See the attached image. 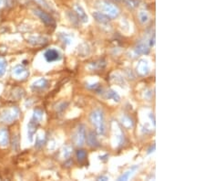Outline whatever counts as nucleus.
Segmentation results:
<instances>
[{
  "label": "nucleus",
  "instance_id": "nucleus-1",
  "mask_svg": "<svg viewBox=\"0 0 205 181\" xmlns=\"http://www.w3.org/2000/svg\"><path fill=\"white\" fill-rule=\"evenodd\" d=\"M89 120L91 124L94 125L98 135H105V122H104L103 112L99 109L94 110L89 116Z\"/></svg>",
  "mask_w": 205,
  "mask_h": 181
},
{
  "label": "nucleus",
  "instance_id": "nucleus-2",
  "mask_svg": "<svg viewBox=\"0 0 205 181\" xmlns=\"http://www.w3.org/2000/svg\"><path fill=\"white\" fill-rule=\"evenodd\" d=\"M85 140H86V130H85V126L83 125H80L78 126L77 131L74 134L73 141H74V143H75L76 145L81 146V145H83Z\"/></svg>",
  "mask_w": 205,
  "mask_h": 181
},
{
  "label": "nucleus",
  "instance_id": "nucleus-3",
  "mask_svg": "<svg viewBox=\"0 0 205 181\" xmlns=\"http://www.w3.org/2000/svg\"><path fill=\"white\" fill-rule=\"evenodd\" d=\"M102 9H103L110 17H115L119 15V9L117 7H115L114 5H111V4H109L107 2H102L101 3V6Z\"/></svg>",
  "mask_w": 205,
  "mask_h": 181
},
{
  "label": "nucleus",
  "instance_id": "nucleus-4",
  "mask_svg": "<svg viewBox=\"0 0 205 181\" xmlns=\"http://www.w3.org/2000/svg\"><path fill=\"white\" fill-rule=\"evenodd\" d=\"M44 57L46 59V60L48 62H56V60H58L61 59V56L59 54V52L56 49H48L45 53H44Z\"/></svg>",
  "mask_w": 205,
  "mask_h": 181
},
{
  "label": "nucleus",
  "instance_id": "nucleus-5",
  "mask_svg": "<svg viewBox=\"0 0 205 181\" xmlns=\"http://www.w3.org/2000/svg\"><path fill=\"white\" fill-rule=\"evenodd\" d=\"M35 14H37L40 19L46 24V25H48V26H55V22H54V19L48 15L47 14L46 12L42 11V10H39V9H36L35 10Z\"/></svg>",
  "mask_w": 205,
  "mask_h": 181
},
{
  "label": "nucleus",
  "instance_id": "nucleus-6",
  "mask_svg": "<svg viewBox=\"0 0 205 181\" xmlns=\"http://www.w3.org/2000/svg\"><path fill=\"white\" fill-rule=\"evenodd\" d=\"M149 71H150V68H149L148 62L145 59H141L138 66H137V71H138V73L142 76H145L149 73Z\"/></svg>",
  "mask_w": 205,
  "mask_h": 181
},
{
  "label": "nucleus",
  "instance_id": "nucleus-7",
  "mask_svg": "<svg viewBox=\"0 0 205 181\" xmlns=\"http://www.w3.org/2000/svg\"><path fill=\"white\" fill-rule=\"evenodd\" d=\"M13 74L16 77H17V78H21V77L22 78H26L27 76L28 72H27V71L24 67H22V66H17L13 70Z\"/></svg>",
  "mask_w": 205,
  "mask_h": 181
},
{
  "label": "nucleus",
  "instance_id": "nucleus-8",
  "mask_svg": "<svg viewBox=\"0 0 205 181\" xmlns=\"http://www.w3.org/2000/svg\"><path fill=\"white\" fill-rule=\"evenodd\" d=\"M38 125H39V122H37V121L33 120V119L30 121V123L28 125V135H29L30 141H32V137H33L34 134H35L36 131H37Z\"/></svg>",
  "mask_w": 205,
  "mask_h": 181
},
{
  "label": "nucleus",
  "instance_id": "nucleus-9",
  "mask_svg": "<svg viewBox=\"0 0 205 181\" xmlns=\"http://www.w3.org/2000/svg\"><path fill=\"white\" fill-rule=\"evenodd\" d=\"M93 17H95V19L100 23H107L110 20V17L103 14V13H101V12H94L93 13Z\"/></svg>",
  "mask_w": 205,
  "mask_h": 181
},
{
  "label": "nucleus",
  "instance_id": "nucleus-10",
  "mask_svg": "<svg viewBox=\"0 0 205 181\" xmlns=\"http://www.w3.org/2000/svg\"><path fill=\"white\" fill-rule=\"evenodd\" d=\"M75 11H76V13L78 14L79 19H80L82 22H87V21H88V16L86 15L84 9H83L79 5H76V6H75Z\"/></svg>",
  "mask_w": 205,
  "mask_h": 181
},
{
  "label": "nucleus",
  "instance_id": "nucleus-11",
  "mask_svg": "<svg viewBox=\"0 0 205 181\" xmlns=\"http://www.w3.org/2000/svg\"><path fill=\"white\" fill-rule=\"evenodd\" d=\"M88 144L89 146H92V147H98L99 146V143L95 135V134L93 132H90L88 135Z\"/></svg>",
  "mask_w": 205,
  "mask_h": 181
},
{
  "label": "nucleus",
  "instance_id": "nucleus-12",
  "mask_svg": "<svg viewBox=\"0 0 205 181\" xmlns=\"http://www.w3.org/2000/svg\"><path fill=\"white\" fill-rule=\"evenodd\" d=\"M135 52L137 54H148L150 52V49L146 44L140 43V44H138V46L136 47Z\"/></svg>",
  "mask_w": 205,
  "mask_h": 181
},
{
  "label": "nucleus",
  "instance_id": "nucleus-13",
  "mask_svg": "<svg viewBox=\"0 0 205 181\" xmlns=\"http://www.w3.org/2000/svg\"><path fill=\"white\" fill-rule=\"evenodd\" d=\"M138 168H139L138 166H134V167H132L130 169H129L127 172H125L121 176H120V177H119V180H128V179L129 178V176H130L137 169H138Z\"/></svg>",
  "mask_w": 205,
  "mask_h": 181
},
{
  "label": "nucleus",
  "instance_id": "nucleus-14",
  "mask_svg": "<svg viewBox=\"0 0 205 181\" xmlns=\"http://www.w3.org/2000/svg\"><path fill=\"white\" fill-rule=\"evenodd\" d=\"M47 85H48V81L45 80V79H40L33 84V88L36 89V90L44 89L45 87H47Z\"/></svg>",
  "mask_w": 205,
  "mask_h": 181
},
{
  "label": "nucleus",
  "instance_id": "nucleus-15",
  "mask_svg": "<svg viewBox=\"0 0 205 181\" xmlns=\"http://www.w3.org/2000/svg\"><path fill=\"white\" fill-rule=\"evenodd\" d=\"M8 143V134L6 130H0V144L5 145Z\"/></svg>",
  "mask_w": 205,
  "mask_h": 181
},
{
  "label": "nucleus",
  "instance_id": "nucleus-16",
  "mask_svg": "<svg viewBox=\"0 0 205 181\" xmlns=\"http://www.w3.org/2000/svg\"><path fill=\"white\" fill-rule=\"evenodd\" d=\"M77 158L80 163H82L87 158V152L85 150H78L77 151Z\"/></svg>",
  "mask_w": 205,
  "mask_h": 181
},
{
  "label": "nucleus",
  "instance_id": "nucleus-17",
  "mask_svg": "<svg viewBox=\"0 0 205 181\" xmlns=\"http://www.w3.org/2000/svg\"><path fill=\"white\" fill-rule=\"evenodd\" d=\"M108 98L109 99H113L115 102H120V96H119V94H117V93H115L114 91H112V90H110L109 92H108Z\"/></svg>",
  "mask_w": 205,
  "mask_h": 181
},
{
  "label": "nucleus",
  "instance_id": "nucleus-18",
  "mask_svg": "<svg viewBox=\"0 0 205 181\" xmlns=\"http://www.w3.org/2000/svg\"><path fill=\"white\" fill-rule=\"evenodd\" d=\"M43 117V112L40 110H36L35 113H34V116H33V120L37 121V122L39 123V121H41Z\"/></svg>",
  "mask_w": 205,
  "mask_h": 181
},
{
  "label": "nucleus",
  "instance_id": "nucleus-19",
  "mask_svg": "<svg viewBox=\"0 0 205 181\" xmlns=\"http://www.w3.org/2000/svg\"><path fill=\"white\" fill-rule=\"evenodd\" d=\"M6 67H7L6 62H5L3 59H0V75L4 74L5 70H6Z\"/></svg>",
  "mask_w": 205,
  "mask_h": 181
},
{
  "label": "nucleus",
  "instance_id": "nucleus-20",
  "mask_svg": "<svg viewBox=\"0 0 205 181\" xmlns=\"http://www.w3.org/2000/svg\"><path fill=\"white\" fill-rule=\"evenodd\" d=\"M139 17H140V19H141V21L142 23L147 22V21H148V19H149V16H148V14H147L146 12H144V11H141V12L140 13Z\"/></svg>",
  "mask_w": 205,
  "mask_h": 181
},
{
  "label": "nucleus",
  "instance_id": "nucleus-21",
  "mask_svg": "<svg viewBox=\"0 0 205 181\" xmlns=\"http://www.w3.org/2000/svg\"><path fill=\"white\" fill-rule=\"evenodd\" d=\"M70 147H66L65 148V157H70Z\"/></svg>",
  "mask_w": 205,
  "mask_h": 181
},
{
  "label": "nucleus",
  "instance_id": "nucleus-22",
  "mask_svg": "<svg viewBox=\"0 0 205 181\" xmlns=\"http://www.w3.org/2000/svg\"><path fill=\"white\" fill-rule=\"evenodd\" d=\"M154 43H155V36H153V39H151V40L150 45H151V46H153V45H154Z\"/></svg>",
  "mask_w": 205,
  "mask_h": 181
},
{
  "label": "nucleus",
  "instance_id": "nucleus-23",
  "mask_svg": "<svg viewBox=\"0 0 205 181\" xmlns=\"http://www.w3.org/2000/svg\"><path fill=\"white\" fill-rule=\"evenodd\" d=\"M101 179H103V180H109V178L107 176H99L98 178V180H101Z\"/></svg>",
  "mask_w": 205,
  "mask_h": 181
}]
</instances>
